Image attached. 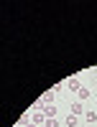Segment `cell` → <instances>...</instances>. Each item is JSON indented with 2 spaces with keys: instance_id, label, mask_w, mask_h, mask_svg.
I'll return each instance as SVG.
<instances>
[{
  "instance_id": "6da1fadb",
  "label": "cell",
  "mask_w": 97,
  "mask_h": 127,
  "mask_svg": "<svg viewBox=\"0 0 97 127\" xmlns=\"http://www.w3.org/2000/svg\"><path fill=\"white\" fill-rule=\"evenodd\" d=\"M69 112L74 114V117H82V114H84V107H82V102H74L72 107H69Z\"/></svg>"
},
{
  "instance_id": "7a4b0ae2",
  "label": "cell",
  "mask_w": 97,
  "mask_h": 127,
  "mask_svg": "<svg viewBox=\"0 0 97 127\" xmlns=\"http://www.w3.org/2000/svg\"><path fill=\"white\" fill-rule=\"evenodd\" d=\"M44 114H46V120H56V107H44Z\"/></svg>"
},
{
  "instance_id": "3957f363",
  "label": "cell",
  "mask_w": 97,
  "mask_h": 127,
  "mask_svg": "<svg viewBox=\"0 0 97 127\" xmlns=\"http://www.w3.org/2000/svg\"><path fill=\"white\" fill-rule=\"evenodd\" d=\"M67 87H69V89H77V92L82 89V87H79V79H77V76H72V79L67 81Z\"/></svg>"
},
{
  "instance_id": "277c9868",
  "label": "cell",
  "mask_w": 97,
  "mask_h": 127,
  "mask_svg": "<svg viewBox=\"0 0 97 127\" xmlns=\"http://www.w3.org/2000/svg\"><path fill=\"white\" fill-rule=\"evenodd\" d=\"M77 94H79V99H82V102H84V99H90V89H87V87H82Z\"/></svg>"
},
{
  "instance_id": "5b68a950",
  "label": "cell",
  "mask_w": 97,
  "mask_h": 127,
  "mask_svg": "<svg viewBox=\"0 0 97 127\" xmlns=\"http://www.w3.org/2000/svg\"><path fill=\"white\" fill-rule=\"evenodd\" d=\"M84 120H87L90 125H92V122H97V112H87V114H84Z\"/></svg>"
},
{
  "instance_id": "8992f818",
  "label": "cell",
  "mask_w": 97,
  "mask_h": 127,
  "mask_svg": "<svg viewBox=\"0 0 97 127\" xmlns=\"http://www.w3.org/2000/svg\"><path fill=\"white\" fill-rule=\"evenodd\" d=\"M64 125H67V127H77V117H74V114H69V117H67V122H64Z\"/></svg>"
},
{
  "instance_id": "52a82bcc",
  "label": "cell",
  "mask_w": 97,
  "mask_h": 127,
  "mask_svg": "<svg viewBox=\"0 0 97 127\" xmlns=\"http://www.w3.org/2000/svg\"><path fill=\"white\" fill-rule=\"evenodd\" d=\"M44 102H46V107H49V104L54 102V92H46V94H44Z\"/></svg>"
},
{
  "instance_id": "ba28073f",
  "label": "cell",
  "mask_w": 97,
  "mask_h": 127,
  "mask_svg": "<svg viewBox=\"0 0 97 127\" xmlns=\"http://www.w3.org/2000/svg\"><path fill=\"white\" fill-rule=\"evenodd\" d=\"M44 127H59V122H56V120H46V125H44Z\"/></svg>"
},
{
  "instance_id": "9c48e42d",
  "label": "cell",
  "mask_w": 97,
  "mask_h": 127,
  "mask_svg": "<svg viewBox=\"0 0 97 127\" xmlns=\"http://www.w3.org/2000/svg\"><path fill=\"white\" fill-rule=\"evenodd\" d=\"M26 127H36V125H33V122H31V125H26Z\"/></svg>"
}]
</instances>
